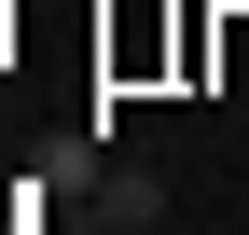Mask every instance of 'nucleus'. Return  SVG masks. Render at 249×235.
Masks as SVG:
<instances>
[{
	"label": "nucleus",
	"instance_id": "f257e3e1",
	"mask_svg": "<svg viewBox=\"0 0 249 235\" xmlns=\"http://www.w3.org/2000/svg\"><path fill=\"white\" fill-rule=\"evenodd\" d=\"M97 208H111V235H152V221H166V180H152V166H111Z\"/></svg>",
	"mask_w": 249,
	"mask_h": 235
}]
</instances>
